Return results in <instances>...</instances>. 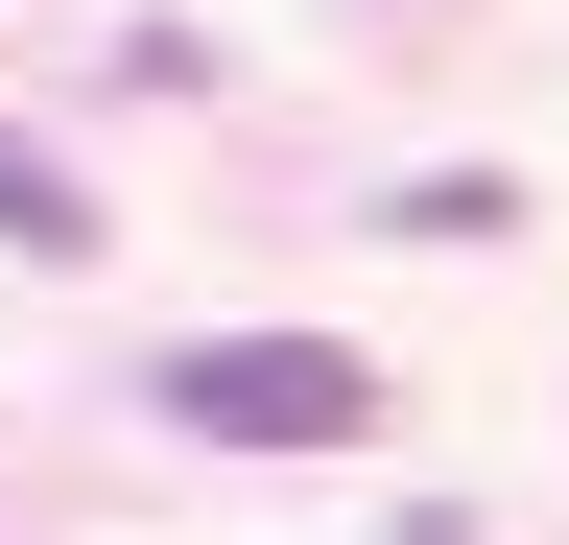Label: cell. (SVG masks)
I'll return each instance as SVG.
<instances>
[{
  "instance_id": "6da1fadb",
  "label": "cell",
  "mask_w": 569,
  "mask_h": 545,
  "mask_svg": "<svg viewBox=\"0 0 569 545\" xmlns=\"http://www.w3.org/2000/svg\"><path fill=\"white\" fill-rule=\"evenodd\" d=\"M142 403H167L190 451H356L380 427V356H356V332H190Z\"/></svg>"
},
{
  "instance_id": "7a4b0ae2",
  "label": "cell",
  "mask_w": 569,
  "mask_h": 545,
  "mask_svg": "<svg viewBox=\"0 0 569 545\" xmlns=\"http://www.w3.org/2000/svg\"><path fill=\"white\" fill-rule=\"evenodd\" d=\"M0 261H96V190H71L48 143H0Z\"/></svg>"
}]
</instances>
